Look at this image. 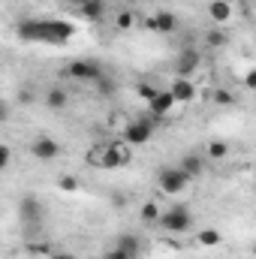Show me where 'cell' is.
<instances>
[{
    "instance_id": "6da1fadb",
    "label": "cell",
    "mask_w": 256,
    "mask_h": 259,
    "mask_svg": "<svg viewBox=\"0 0 256 259\" xmlns=\"http://www.w3.org/2000/svg\"><path fill=\"white\" fill-rule=\"evenodd\" d=\"M130 160H133V145L124 139L106 142L88 151V166H97V169H118V166H127Z\"/></svg>"
},
{
    "instance_id": "7a4b0ae2",
    "label": "cell",
    "mask_w": 256,
    "mask_h": 259,
    "mask_svg": "<svg viewBox=\"0 0 256 259\" xmlns=\"http://www.w3.org/2000/svg\"><path fill=\"white\" fill-rule=\"evenodd\" d=\"M160 226H163L166 232H172V235H184V232H190L193 226H196V220H193V214H190L187 205H172L169 211H163Z\"/></svg>"
},
{
    "instance_id": "3957f363",
    "label": "cell",
    "mask_w": 256,
    "mask_h": 259,
    "mask_svg": "<svg viewBox=\"0 0 256 259\" xmlns=\"http://www.w3.org/2000/svg\"><path fill=\"white\" fill-rule=\"evenodd\" d=\"M193 178L181 169V166H169V169H160V175H157V184H160V190L169 196H178L187 190V184H190Z\"/></svg>"
},
{
    "instance_id": "277c9868",
    "label": "cell",
    "mask_w": 256,
    "mask_h": 259,
    "mask_svg": "<svg viewBox=\"0 0 256 259\" xmlns=\"http://www.w3.org/2000/svg\"><path fill=\"white\" fill-rule=\"evenodd\" d=\"M66 75L69 78H75V81H100L103 78V66L97 64V61H88V58H81V61H72V64L66 66Z\"/></svg>"
},
{
    "instance_id": "5b68a950",
    "label": "cell",
    "mask_w": 256,
    "mask_h": 259,
    "mask_svg": "<svg viewBox=\"0 0 256 259\" xmlns=\"http://www.w3.org/2000/svg\"><path fill=\"white\" fill-rule=\"evenodd\" d=\"M154 121H157V118H154ZM154 121H145V118L130 121L127 127L121 130V133H124V142H130V145H145V142H151V139H154Z\"/></svg>"
},
{
    "instance_id": "8992f818",
    "label": "cell",
    "mask_w": 256,
    "mask_h": 259,
    "mask_svg": "<svg viewBox=\"0 0 256 259\" xmlns=\"http://www.w3.org/2000/svg\"><path fill=\"white\" fill-rule=\"evenodd\" d=\"M30 157L33 160H39V163H49V160H55V157H61V145L52 139V136H36L33 142H30Z\"/></svg>"
},
{
    "instance_id": "52a82bcc",
    "label": "cell",
    "mask_w": 256,
    "mask_h": 259,
    "mask_svg": "<svg viewBox=\"0 0 256 259\" xmlns=\"http://www.w3.org/2000/svg\"><path fill=\"white\" fill-rule=\"evenodd\" d=\"M18 33H21V39H42V42H55V33H52L49 21H24V24L18 27ZM55 46H58V42H55Z\"/></svg>"
},
{
    "instance_id": "ba28073f",
    "label": "cell",
    "mask_w": 256,
    "mask_h": 259,
    "mask_svg": "<svg viewBox=\"0 0 256 259\" xmlns=\"http://www.w3.org/2000/svg\"><path fill=\"white\" fill-rule=\"evenodd\" d=\"M178 106V100L172 97V91H160L151 103H148V112H151V118H157V121H163L172 109Z\"/></svg>"
},
{
    "instance_id": "9c48e42d",
    "label": "cell",
    "mask_w": 256,
    "mask_h": 259,
    "mask_svg": "<svg viewBox=\"0 0 256 259\" xmlns=\"http://www.w3.org/2000/svg\"><path fill=\"white\" fill-rule=\"evenodd\" d=\"M18 214H21V220H24V226H27V229H36V226L42 223V205H39L33 196L21 199V205H18Z\"/></svg>"
},
{
    "instance_id": "30bf717a",
    "label": "cell",
    "mask_w": 256,
    "mask_h": 259,
    "mask_svg": "<svg viewBox=\"0 0 256 259\" xmlns=\"http://www.w3.org/2000/svg\"><path fill=\"white\" fill-rule=\"evenodd\" d=\"M199 64H202L199 52H196V49H184V52L178 55V61H175V69H178V75H181V78H190L193 72L199 69Z\"/></svg>"
},
{
    "instance_id": "8fae6325",
    "label": "cell",
    "mask_w": 256,
    "mask_h": 259,
    "mask_svg": "<svg viewBox=\"0 0 256 259\" xmlns=\"http://www.w3.org/2000/svg\"><path fill=\"white\" fill-rule=\"evenodd\" d=\"M169 91H172V97H175L178 103H193V100H196V81H190V78H181V75H178Z\"/></svg>"
},
{
    "instance_id": "7c38bea8",
    "label": "cell",
    "mask_w": 256,
    "mask_h": 259,
    "mask_svg": "<svg viewBox=\"0 0 256 259\" xmlns=\"http://www.w3.org/2000/svg\"><path fill=\"white\" fill-rule=\"evenodd\" d=\"M115 247H118V250H124L130 259H136L139 253H142V238H139L136 232H121V235H118V241H115Z\"/></svg>"
},
{
    "instance_id": "4fadbf2b",
    "label": "cell",
    "mask_w": 256,
    "mask_h": 259,
    "mask_svg": "<svg viewBox=\"0 0 256 259\" xmlns=\"http://www.w3.org/2000/svg\"><path fill=\"white\" fill-rule=\"evenodd\" d=\"M154 21H157V33H175V30H178V18H175L169 9H160V12L154 15Z\"/></svg>"
},
{
    "instance_id": "5bb4252c",
    "label": "cell",
    "mask_w": 256,
    "mask_h": 259,
    "mask_svg": "<svg viewBox=\"0 0 256 259\" xmlns=\"http://www.w3.org/2000/svg\"><path fill=\"white\" fill-rule=\"evenodd\" d=\"M66 103H69V94H66L64 88H52V91L46 94V106H49L52 112H64Z\"/></svg>"
},
{
    "instance_id": "9a60e30c",
    "label": "cell",
    "mask_w": 256,
    "mask_h": 259,
    "mask_svg": "<svg viewBox=\"0 0 256 259\" xmlns=\"http://www.w3.org/2000/svg\"><path fill=\"white\" fill-rule=\"evenodd\" d=\"M106 12V0H81V15L91 21H100Z\"/></svg>"
},
{
    "instance_id": "2e32d148",
    "label": "cell",
    "mask_w": 256,
    "mask_h": 259,
    "mask_svg": "<svg viewBox=\"0 0 256 259\" xmlns=\"http://www.w3.org/2000/svg\"><path fill=\"white\" fill-rule=\"evenodd\" d=\"M208 15H211L217 24H223V21H229V15H232V6H229L226 0H214V3L208 6Z\"/></svg>"
},
{
    "instance_id": "e0dca14e",
    "label": "cell",
    "mask_w": 256,
    "mask_h": 259,
    "mask_svg": "<svg viewBox=\"0 0 256 259\" xmlns=\"http://www.w3.org/2000/svg\"><path fill=\"white\" fill-rule=\"evenodd\" d=\"M181 169H184L190 178H199V175H202V169H205V163H202V157H199V154H187V157L181 160Z\"/></svg>"
},
{
    "instance_id": "ac0fdd59",
    "label": "cell",
    "mask_w": 256,
    "mask_h": 259,
    "mask_svg": "<svg viewBox=\"0 0 256 259\" xmlns=\"http://www.w3.org/2000/svg\"><path fill=\"white\" fill-rule=\"evenodd\" d=\"M139 214H142V220H145V223H157V226H160V217H163V211L157 208V202H145Z\"/></svg>"
},
{
    "instance_id": "d6986e66",
    "label": "cell",
    "mask_w": 256,
    "mask_h": 259,
    "mask_svg": "<svg viewBox=\"0 0 256 259\" xmlns=\"http://www.w3.org/2000/svg\"><path fill=\"white\" fill-rule=\"evenodd\" d=\"M196 241H199L202 247H217V244L223 241V235H220L217 229H202V232L196 235Z\"/></svg>"
},
{
    "instance_id": "ffe728a7",
    "label": "cell",
    "mask_w": 256,
    "mask_h": 259,
    "mask_svg": "<svg viewBox=\"0 0 256 259\" xmlns=\"http://www.w3.org/2000/svg\"><path fill=\"white\" fill-rule=\"evenodd\" d=\"M205 154H208L211 160H226V157H229V145H226V142H208Z\"/></svg>"
},
{
    "instance_id": "44dd1931",
    "label": "cell",
    "mask_w": 256,
    "mask_h": 259,
    "mask_svg": "<svg viewBox=\"0 0 256 259\" xmlns=\"http://www.w3.org/2000/svg\"><path fill=\"white\" fill-rule=\"evenodd\" d=\"M226 39H229V36H226L223 30H208V33H205V42H208L211 49H223Z\"/></svg>"
},
{
    "instance_id": "7402d4cb",
    "label": "cell",
    "mask_w": 256,
    "mask_h": 259,
    "mask_svg": "<svg viewBox=\"0 0 256 259\" xmlns=\"http://www.w3.org/2000/svg\"><path fill=\"white\" fill-rule=\"evenodd\" d=\"M136 94H139V97H142L145 103H151V100H154V97H157L160 91H157V88H154L151 81H139V84H136Z\"/></svg>"
},
{
    "instance_id": "603a6c76",
    "label": "cell",
    "mask_w": 256,
    "mask_h": 259,
    "mask_svg": "<svg viewBox=\"0 0 256 259\" xmlns=\"http://www.w3.org/2000/svg\"><path fill=\"white\" fill-rule=\"evenodd\" d=\"M115 24H118V30H130V27H133V12H130V9H124V12H118Z\"/></svg>"
},
{
    "instance_id": "cb8c5ba5",
    "label": "cell",
    "mask_w": 256,
    "mask_h": 259,
    "mask_svg": "<svg viewBox=\"0 0 256 259\" xmlns=\"http://www.w3.org/2000/svg\"><path fill=\"white\" fill-rule=\"evenodd\" d=\"M211 100H214L217 106H232V103H235L229 91H214V94H211Z\"/></svg>"
},
{
    "instance_id": "d4e9b609",
    "label": "cell",
    "mask_w": 256,
    "mask_h": 259,
    "mask_svg": "<svg viewBox=\"0 0 256 259\" xmlns=\"http://www.w3.org/2000/svg\"><path fill=\"white\" fill-rule=\"evenodd\" d=\"M61 190H66V193H75V190H78V181L66 175V178H61Z\"/></svg>"
},
{
    "instance_id": "484cf974",
    "label": "cell",
    "mask_w": 256,
    "mask_h": 259,
    "mask_svg": "<svg viewBox=\"0 0 256 259\" xmlns=\"http://www.w3.org/2000/svg\"><path fill=\"white\" fill-rule=\"evenodd\" d=\"M9 160H12V151L3 145V148H0V169H6V166H9Z\"/></svg>"
},
{
    "instance_id": "4316f807",
    "label": "cell",
    "mask_w": 256,
    "mask_h": 259,
    "mask_svg": "<svg viewBox=\"0 0 256 259\" xmlns=\"http://www.w3.org/2000/svg\"><path fill=\"white\" fill-rule=\"evenodd\" d=\"M27 250L39 256V253H49V250H52V244H27Z\"/></svg>"
},
{
    "instance_id": "83f0119b",
    "label": "cell",
    "mask_w": 256,
    "mask_h": 259,
    "mask_svg": "<svg viewBox=\"0 0 256 259\" xmlns=\"http://www.w3.org/2000/svg\"><path fill=\"white\" fill-rule=\"evenodd\" d=\"M100 259H130V256L124 253V250H118V247H115V250H109V253H103Z\"/></svg>"
},
{
    "instance_id": "f1b7e54d",
    "label": "cell",
    "mask_w": 256,
    "mask_h": 259,
    "mask_svg": "<svg viewBox=\"0 0 256 259\" xmlns=\"http://www.w3.org/2000/svg\"><path fill=\"white\" fill-rule=\"evenodd\" d=\"M244 84H247L250 91H256V69H250V72L244 75Z\"/></svg>"
},
{
    "instance_id": "f546056e",
    "label": "cell",
    "mask_w": 256,
    "mask_h": 259,
    "mask_svg": "<svg viewBox=\"0 0 256 259\" xmlns=\"http://www.w3.org/2000/svg\"><path fill=\"white\" fill-rule=\"evenodd\" d=\"M49 259H75V256H72V253H52Z\"/></svg>"
},
{
    "instance_id": "4dcf8cb0",
    "label": "cell",
    "mask_w": 256,
    "mask_h": 259,
    "mask_svg": "<svg viewBox=\"0 0 256 259\" xmlns=\"http://www.w3.org/2000/svg\"><path fill=\"white\" fill-rule=\"evenodd\" d=\"M253 250H256V244H253Z\"/></svg>"
},
{
    "instance_id": "1f68e13d",
    "label": "cell",
    "mask_w": 256,
    "mask_h": 259,
    "mask_svg": "<svg viewBox=\"0 0 256 259\" xmlns=\"http://www.w3.org/2000/svg\"><path fill=\"white\" fill-rule=\"evenodd\" d=\"M130 3H133V0H130Z\"/></svg>"
}]
</instances>
